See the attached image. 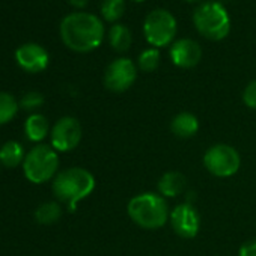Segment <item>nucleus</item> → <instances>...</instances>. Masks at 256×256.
Listing matches in <instances>:
<instances>
[{"label":"nucleus","instance_id":"f3484780","mask_svg":"<svg viewBox=\"0 0 256 256\" xmlns=\"http://www.w3.org/2000/svg\"><path fill=\"white\" fill-rule=\"evenodd\" d=\"M108 42L112 48L118 53H125L130 50L133 42V35L126 26L124 24H114L112 26L108 32Z\"/></svg>","mask_w":256,"mask_h":256},{"label":"nucleus","instance_id":"4468645a","mask_svg":"<svg viewBox=\"0 0 256 256\" xmlns=\"http://www.w3.org/2000/svg\"><path fill=\"white\" fill-rule=\"evenodd\" d=\"M170 132L178 139L194 138L199 132V119L192 112H180L170 120Z\"/></svg>","mask_w":256,"mask_h":256},{"label":"nucleus","instance_id":"1a4fd4ad","mask_svg":"<svg viewBox=\"0 0 256 256\" xmlns=\"http://www.w3.org/2000/svg\"><path fill=\"white\" fill-rule=\"evenodd\" d=\"M136 77L138 68L134 62L128 58H118L107 66L104 72V86L114 94H120L133 86Z\"/></svg>","mask_w":256,"mask_h":256},{"label":"nucleus","instance_id":"393cba45","mask_svg":"<svg viewBox=\"0 0 256 256\" xmlns=\"http://www.w3.org/2000/svg\"><path fill=\"white\" fill-rule=\"evenodd\" d=\"M70 2H71V5H74L77 8H83L88 4V0H70Z\"/></svg>","mask_w":256,"mask_h":256},{"label":"nucleus","instance_id":"20e7f679","mask_svg":"<svg viewBox=\"0 0 256 256\" xmlns=\"http://www.w3.org/2000/svg\"><path fill=\"white\" fill-rule=\"evenodd\" d=\"M193 23L198 32L211 41L224 40L230 30V17L226 8L218 2H205L196 8Z\"/></svg>","mask_w":256,"mask_h":256},{"label":"nucleus","instance_id":"dca6fc26","mask_svg":"<svg viewBox=\"0 0 256 256\" xmlns=\"http://www.w3.org/2000/svg\"><path fill=\"white\" fill-rule=\"evenodd\" d=\"M24 151L23 146L16 140H8L0 146V163L5 168L14 169L24 162Z\"/></svg>","mask_w":256,"mask_h":256},{"label":"nucleus","instance_id":"7ed1b4c3","mask_svg":"<svg viewBox=\"0 0 256 256\" xmlns=\"http://www.w3.org/2000/svg\"><path fill=\"white\" fill-rule=\"evenodd\" d=\"M126 214L130 220L142 229L156 230L163 228L170 217L168 200L154 192H145L133 196L126 204Z\"/></svg>","mask_w":256,"mask_h":256},{"label":"nucleus","instance_id":"423d86ee","mask_svg":"<svg viewBox=\"0 0 256 256\" xmlns=\"http://www.w3.org/2000/svg\"><path fill=\"white\" fill-rule=\"evenodd\" d=\"M205 169L217 178H230L241 168L240 152L228 144H216L204 154Z\"/></svg>","mask_w":256,"mask_h":256},{"label":"nucleus","instance_id":"f257e3e1","mask_svg":"<svg viewBox=\"0 0 256 256\" xmlns=\"http://www.w3.org/2000/svg\"><path fill=\"white\" fill-rule=\"evenodd\" d=\"M60 38L64 44L77 53H89L98 48L104 38L101 20L89 12L68 14L60 23Z\"/></svg>","mask_w":256,"mask_h":256},{"label":"nucleus","instance_id":"bb28decb","mask_svg":"<svg viewBox=\"0 0 256 256\" xmlns=\"http://www.w3.org/2000/svg\"><path fill=\"white\" fill-rule=\"evenodd\" d=\"M133 2H144V0H133Z\"/></svg>","mask_w":256,"mask_h":256},{"label":"nucleus","instance_id":"b1692460","mask_svg":"<svg viewBox=\"0 0 256 256\" xmlns=\"http://www.w3.org/2000/svg\"><path fill=\"white\" fill-rule=\"evenodd\" d=\"M238 256H256V240L244 242L238 250Z\"/></svg>","mask_w":256,"mask_h":256},{"label":"nucleus","instance_id":"4be33fe9","mask_svg":"<svg viewBox=\"0 0 256 256\" xmlns=\"http://www.w3.org/2000/svg\"><path fill=\"white\" fill-rule=\"evenodd\" d=\"M42 104H44V95L36 90L28 92L26 95H23V98L20 101V106L26 110H35V108L41 107Z\"/></svg>","mask_w":256,"mask_h":256},{"label":"nucleus","instance_id":"0eeeda50","mask_svg":"<svg viewBox=\"0 0 256 256\" xmlns=\"http://www.w3.org/2000/svg\"><path fill=\"white\" fill-rule=\"evenodd\" d=\"M144 32L146 41L154 48L166 47L176 35V20L166 10H154L145 18Z\"/></svg>","mask_w":256,"mask_h":256},{"label":"nucleus","instance_id":"9d476101","mask_svg":"<svg viewBox=\"0 0 256 256\" xmlns=\"http://www.w3.org/2000/svg\"><path fill=\"white\" fill-rule=\"evenodd\" d=\"M169 223L178 236L192 240L200 230V214L194 204L182 202L170 210Z\"/></svg>","mask_w":256,"mask_h":256},{"label":"nucleus","instance_id":"6e6552de","mask_svg":"<svg viewBox=\"0 0 256 256\" xmlns=\"http://www.w3.org/2000/svg\"><path fill=\"white\" fill-rule=\"evenodd\" d=\"M83 130L77 118L64 116L60 118L52 128L50 140L52 146L58 152H70L78 146L82 142Z\"/></svg>","mask_w":256,"mask_h":256},{"label":"nucleus","instance_id":"6ab92c4d","mask_svg":"<svg viewBox=\"0 0 256 256\" xmlns=\"http://www.w3.org/2000/svg\"><path fill=\"white\" fill-rule=\"evenodd\" d=\"M18 101L8 92H0V125L11 122L18 112Z\"/></svg>","mask_w":256,"mask_h":256},{"label":"nucleus","instance_id":"a878e982","mask_svg":"<svg viewBox=\"0 0 256 256\" xmlns=\"http://www.w3.org/2000/svg\"><path fill=\"white\" fill-rule=\"evenodd\" d=\"M187 2H198V0H187Z\"/></svg>","mask_w":256,"mask_h":256},{"label":"nucleus","instance_id":"f03ea898","mask_svg":"<svg viewBox=\"0 0 256 256\" xmlns=\"http://www.w3.org/2000/svg\"><path fill=\"white\" fill-rule=\"evenodd\" d=\"M95 186V176L88 169L68 168L54 176L52 188L59 202L65 204L70 211H76L78 202L89 198Z\"/></svg>","mask_w":256,"mask_h":256},{"label":"nucleus","instance_id":"5701e85b","mask_svg":"<svg viewBox=\"0 0 256 256\" xmlns=\"http://www.w3.org/2000/svg\"><path fill=\"white\" fill-rule=\"evenodd\" d=\"M242 102L252 108L256 110V80H252L242 90Z\"/></svg>","mask_w":256,"mask_h":256},{"label":"nucleus","instance_id":"f8f14e48","mask_svg":"<svg viewBox=\"0 0 256 256\" xmlns=\"http://www.w3.org/2000/svg\"><path fill=\"white\" fill-rule=\"evenodd\" d=\"M169 54H170L174 65H176L178 68L190 70V68H194L200 62L202 48L196 41L190 38H182L172 44Z\"/></svg>","mask_w":256,"mask_h":256},{"label":"nucleus","instance_id":"9b49d317","mask_svg":"<svg viewBox=\"0 0 256 256\" xmlns=\"http://www.w3.org/2000/svg\"><path fill=\"white\" fill-rule=\"evenodd\" d=\"M16 60L24 71L35 74L48 66L50 58L42 46L36 42H28L16 50Z\"/></svg>","mask_w":256,"mask_h":256},{"label":"nucleus","instance_id":"2eb2a0df","mask_svg":"<svg viewBox=\"0 0 256 256\" xmlns=\"http://www.w3.org/2000/svg\"><path fill=\"white\" fill-rule=\"evenodd\" d=\"M48 119L41 113H32L24 122V134L30 142H42L50 134Z\"/></svg>","mask_w":256,"mask_h":256},{"label":"nucleus","instance_id":"412c9836","mask_svg":"<svg viewBox=\"0 0 256 256\" xmlns=\"http://www.w3.org/2000/svg\"><path fill=\"white\" fill-rule=\"evenodd\" d=\"M160 52L158 48H148V50H144L138 59V65L142 71L145 72H152L158 68L160 65Z\"/></svg>","mask_w":256,"mask_h":256},{"label":"nucleus","instance_id":"aec40b11","mask_svg":"<svg viewBox=\"0 0 256 256\" xmlns=\"http://www.w3.org/2000/svg\"><path fill=\"white\" fill-rule=\"evenodd\" d=\"M125 11L124 0H102L101 14L107 22H118Z\"/></svg>","mask_w":256,"mask_h":256},{"label":"nucleus","instance_id":"ddd939ff","mask_svg":"<svg viewBox=\"0 0 256 256\" xmlns=\"http://www.w3.org/2000/svg\"><path fill=\"white\" fill-rule=\"evenodd\" d=\"M187 178L178 170H168L164 172L157 182V193L162 194L164 199H174L181 196L186 192Z\"/></svg>","mask_w":256,"mask_h":256},{"label":"nucleus","instance_id":"39448f33","mask_svg":"<svg viewBox=\"0 0 256 256\" xmlns=\"http://www.w3.org/2000/svg\"><path fill=\"white\" fill-rule=\"evenodd\" d=\"M59 156L58 151L50 146L40 144L34 146L24 157L23 172L24 176L34 184H42L59 174Z\"/></svg>","mask_w":256,"mask_h":256},{"label":"nucleus","instance_id":"a211bd4d","mask_svg":"<svg viewBox=\"0 0 256 256\" xmlns=\"http://www.w3.org/2000/svg\"><path fill=\"white\" fill-rule=\"evenodd\" d=\"M62 217V206L58 202L41 204L35 211V220L40 224H53Z\"/></svg>","mask_w":256,"mask_h":256}]
</instances>
